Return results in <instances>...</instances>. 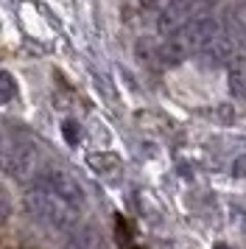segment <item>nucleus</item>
<instances>
[{"mask_svg":"<svg viewBox=\"0 0 246 249\" xmlns=\"http://www.w3.org/2000/svg\"><path fill=\"white\" fill-rule=\"evenodd\" d=\"M14 92H17L14 79H11L9 73H3V70H0V104L11 101V98H14Z\"/></svg>","mask_w":246,"mask_h":249,"instance_id":"nucleus-8","label":"nucleus"},{"mask_svg":"<svg viewBox=\"0 0 246 249\" xmlns=\"http://www.w3.org/2000/svg\"><path fill=\"white\" fill-rule=\"evenodd\" d=\"M62 132H65V140L70 143V146L78 143V124L76 121H65V124H62Z\"/></svg>","mask_w":246,"mask_h":249,"instance_id":"nucleus-10","label":"nucleus"},{"mask_svg":"<svg viewBox=\"0 0 246 249\" xmlns=\"http://www.w3.org/2000/svg\"><path fill=\"white\" fill-rule=\"evenodd\" d=\"M215 249H227V247H215Z\"/></svg>","mask_w":246,"mask_h":249,"instance_id":"nucleus-13","label":"nucleus"},{"mask_svg":"<svg viewBox=\"0 0 246 249\" xmlns=\"http://www.w3.org/2000/svg\"><path fill=\"white\" fill-rule=\"evenodd\" d=\"M89 165H95V168L104 171V174H106V171H118V168H121V162H118V160H112V157H92V160H89Z\"/></svg>","mask_w":246,"mask_h":249,"instance_id":"nucleus-9","label":"nucleus"},{"mask_svg":"<svg viewBox=\"0 0 246 249\" xmlns=\"http://www.w3.org/2000/svg\"><path fill=\"white\" fill-rule=\"evenodd\" d=\"M3 162H6V148H3V143H0V168H3Z\"/></svg>","mask_w":246,"mask_h":249,"instance_id":"nucleus-12","label":"nucleus"},{"mask_svg":"<svg viewBox=\"0 0 246 249\" xmlns=\"http://www.w3.org/2000/svg\"><path fill=\"white\" fill-rule=\"evenodd\" d=\"M36 179H42L48 188H53V191L59 193V196H65L70 204H76L78 210H84V202H87V199H84V191H81V185H78V182L67 174V171L48 168V171H42Z\"/></svg>","mask_w":246,"mask_h":249,"instance_id":"nucleus-5","label":"nucleus"},{"mask_svg":"<svg viewBox=\"0 0 246 249\" xmlns=\"http://www.w3.org/2000/svg\"><path fill=\"white\" fill-rule=\"evenodd\" d=\"M207 9V0H159L157 6V31L174 36L185 23Z\"/></svg>","mask_w":246,"mask_h":249,"instance_id":"nucleus-4","label":"nucleus"},{"mask_svg":"<svg viewBox=\"0 0 246 249\" xmlns=\"http://www.w3.org/2000/svg\"><path fill=\"white\" fill-rule=\"evenodd\" d=\"M235 177H246V154H241L238 157V162H235Z\"/></svg>","mask_w":246,"mask_h":249,"instance_id":"nucleus-11","label":"nucleus"},{"mask_svg":"<svg viewBox=\"0 0 246 249\" xmlns=\"http://www.w3.org/2000/svg\"><path fill=\"white\" fill-rule=\"evenodd\" d=\"M25 210L31 213L34 221H39L42 227L56 230V232H73L78 227V218H81V210L76 204H70L65 196H59L42 179H34V185L28 188Z\"/></svg>","mask_w":246,"mask_h":249,"instance_id":"nucleus-1","label":"nucleus"},{"mask_svg":"<svg viewBox=\"0 0 246 249\" xmlns=\"http://www.w3.org/2000/svg\"><path fill=\"white\" fill-rule=\"evenodd\" d=\"M101 247H104V241L92 227H76L73 232H67L65 244L59 249H101Z\"/></svg>","mask_w":246,"mask_h":249,"instance_id":"nucleus-7","label":"nucleus"},{"mask_svg":"<svg viewBox=\"0 0 246 249\" xmlns=\"http://www.w3.org/2000/svg\"><path fill=\"white\" fill-rule=\"evenodd\" d=\"M3 168L9 171L11 179L17 182H34L42 174V151L31 140H17L11 148H6V162Z\"/></svg>","mask_w":246,"mask_h":249,"instance_id":"nucleus-3","label":"nucleus"},{"mask_svg":"<svg viewBox=\"0 0 246 249\" xmlns=\"http://www.w3.org/2000/svg\"><path fill=\"white\" fill-rule=\"evenodd\" d=\"M224 70H227L229 90H232L235 95H246V51L244 48L224 65Z\"/></svg>","mask_w":246,"mask_h":249,"instance_id":"nucleus-6","label":"nucleus"},{"mask_svg":"<svg viewBox=\"0 0 246 249\" xmlns=\"http://www.w3.org/2000/svg\"><path fill=\"white\" fill-rule=\"evenodd\" d=\"M218 31H221V23L210 12H201L199 17H193L190 23H185L176 34L171 36L168 56L179 59V56H196V53L201 56Z\"/></svg>","mask_w":246,"mask_h":249,"instance_id":"nucleus-2","label":"nucleus"}]
</instances>
